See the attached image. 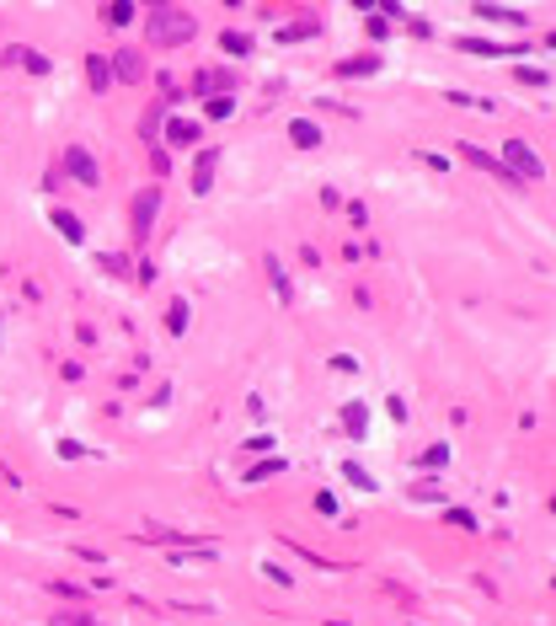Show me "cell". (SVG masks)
Masks as SVG:
<instances>
[{"mask_svg":"<svg viewBox=\"0 0 556 626\" xmlns=\"http://www.w3.org/2000/svg\"><path fill=\"white\" fill-rule=\"evenodd\" d=\"M80 455H86L80 439H59V461H80Z\"/></svg>","mask_w":556,"mask_h":626,"instance_id":"cell-32","label":"cell"},{"mask_svg":"<svg viewBox=\"0 0 556 626\" xmlns=\"http://www.w3.org/2000/svg\"><path fill=\"white\" fill-rule=\"evenodd\" d=\"M102 268H107V273H118V279H129V273H134V268H129V257H118V252H107V257H102Z\"/></svg>","mask_w":556,"mask_h":626,"instance_id":"cell-28","label":"cell"},{"mask_svg":"<svg viewBox=\"0 0 556 626\" xmlns=\"http://www.w3.org/2000/svg\"><path fill=\"white\" fill-rule=\"evenodd\" d=\"M343 482H348V488H359V493H375V488H380V482H375L364 466H353V461H343Z\"/></svg>","mask_w":556,"mask_h":626,"instance_id":"cell-20","label":"cell"},{"mask_svg":"<svg viewBox=\"0 0 556 626\" xmlns=\"http://www.w3.org/2000/svg\"><path fill=\"white\" fill-rule=\"evenodd\" d=\"M203 113H209V118H230V113H236V96H209Z\"/></svg>","mask_w":556,"mask_h":626,"instance_id":"cell-26","label":"cell"},{"mask_svg":"<svg viewBox=\"0 0 556 626\" xmlns=\"http://www.w3.org/2000/svg\"><path fill=\"white\" fill-rule=\"evenodd\" d=\"M48 595H59V600H86V589H80V584H64V579H54Z\"/></svg>","mask_w":556,"mask_h":626,"instance_id":"cell-27","label":"cell"},{"mask_svg":"<svg viewBox=\"0 0 556 626\" xmlns=\"http://www.w3.org/2000/svg\"><path fill=\"white\" fill-rule=\"evenodd\" d=\"M316 32H321V21H289V27H278V43H305Z\"/></svg>","mask_w":556,"mask_h":626,"instance_id":"cell-18","label":"cell"},{"mask_svg":"<svg viewBox=\"0 0 556 626\" xmlns=\"http://www.w3.org/2000/svg\"><path fill=\"white\" fill-rule=\"evenodd\" d=\"M289 139H295L300 150H321V139H327V134H321L311 118H295V123H289Z\"/></svg>","mask_w":556,"mask_h":626,"instance_id":"cell-13","label":"cell"},{"mask_svg":"<svg viewBox=\"0 0 556 626\" xmlns=\"http://www.w3.org/2000/svg\"><path fill=\"white\" fill-rule=\"evenodd\" d=\"M220 48H225V54H236V59H246V54H252L257 43H252L246 32H220Z\"/></svg>","mask_w":556,"mask_h":626,"instance_id":"cell-21","label":"cell"},{"mask_svg":"<svg viewBox=\"0 0 556 626\" xmlns=\"http://www.w3.org/2000/svg\"><path fill=\"white\" fill-rule=\"evenodd\" d=\"M150 166H155V177H166V171H171V155L155 145V150H150Z\"/></svg>","mask_w":556,"mask_h":626,"instance_id":"cell-33","label":"cell"},{"mask_svg":"<svg viewBox=\"0 0 556 626\" xmlns=\"http://www.w3.org/2000/svg\"><path fill=\"white\" fill-rule=\"evenodd\" d=\"M0 64H21L27 75H48V70H54V59L37 54V48H27V43H11V48L0 54Z\"/></svg>","mask_w":556,"mask_h":626,"instance_id":"cell-6","label":"cell"},{"mask_svg":"<svg viewBox=\"0 0 556 626\" xmlns=\"http://www.w3.org/2000/svg\"><path fill=\"white\" fill-rule=\"evenodd\" d=\"M418 461H423V472H439V466H450V445H434V450H423Z\"/></svg>","mask_w":556,"mask_h":626,"instance_id":"cell-24","label":"cell"},{"mask_svg":"<svg viewBox=\"0 0 556 626\" xmlns=\"http://www.w3.org/2000/svg\"><path fill=\"white\" fill-rule=\"evenodd\" d=\"M107 70H112V80H123V86H139V80L150 75V64H145L139 48H112V54H107Z\"/></svg>","mask_w":556,"mask_h":626,"instance_id":"cell-5","label":"cell"},{"mask_svg":"<svg viewBox=\"0 0 556 626\" xmlns=\"http://www.w3.org/2000/svg\"><path fill=\"white\" fill-rule=\"evenodd\" d=\"M262 273H268V284H273V300H278V305H295V284H289V268H284V263H278L273 252L262 257Z\"/></svg>","mask_w":556,"mask_h":626,"instance_id":"cell-7","label":"cell"},{"mask_svg":"<svg viewBox=\"0 0 556 626\" xmlns=\"http://www.w3.org/2000/svg\"><path fill=\"white\" fill-rule=\"evenodd\" d=\"M444 520H450V525H455V530H477V520H471V514H466V509H450V514H444Z\"/></svg>","mask_w":556,"mask_h":626,"instance_id":"cell-34","label":"cell"},{"mask_svg":"<svg viewBox=\"0 0 556 626\" xmlns=\"http://www.w3.org/2000/svg\"><path fill=\"white\" fill-rule=\"evenodd\" d=\"M316 514H327V520H332V514H337V498H332V493H316Z\"/></svg>","mask_w":556,"mask_h":626,"instance_id":"cell-36","label":"cell"},{"mask_svg":"<svg viewBox=\"0 0 556 626\" xmlns=\"http://www.w3.org/2000/svg\"><path fill=\"white\" fill-rule=\"evenodd\" d=\"M519 80H525V86H546V70H535V64H525V70H519Z\"/></svg>","mask_w":556,"mask_h":626,"instance_id":"cell-35","label":"cell"},{"mask_svg":"<svg viewBox=\"0 0 556 626\" xmlns=\"http://www.w3.org/2000/svg\"><path fill=\"white\" fill-rule=\"evenodd\" d=\"M214 171H220V150L209 145V150H198V161H193V193H209V188H214Z\"/></svg>","mask_w":556,"mask_h":626,"instance_id":"cell-8","label":"cell"},{"mask_svg":"<svg viewBox=\"0 0 556 626\" xmlns=\"http://www.w3.org/2000/svg\"><path fill=\"white\" fill-rule=\"evenodd\" d=\"M75 557H80V563H91V568H102V563H107V557H102L96 547H75Z\"/></svg>","mask_w":556,"mask_h":626,"instance_id":"cell-37","label":"cell"},{"mask_svg":"<svg viewBox=\"0 0 556 626\" xmlns=\"http://www.w3.org/2000/svg\"><path fill=\"white\" fill-rule=\"evenodd\" d=\"M278 472H284V461H278V455H268L262 466H252V472H246V482H268V477H278Z\"/></svg>","mask_w":556,"mask_h":626,"instance_id":"cell-25","label":"cell"},{"mask_svg":"<svg viewBox=\"0 0 556 626\" xmlns=\"http://www.w3.org/2000/svg\"><path fill=\"white\" fill-rule=\"evenodd\" d=\"M386 59L380 54H359V59H337V75H375Z\"/></svg>","mask_w":556,"mask_h":626,"instance_id":"cell-15","label":"cell"},{"mask_svg":"<svg viewBox=\"0 0 556 626\" xmlns=\"http://www.w3.org/2000/svg\"><path fill=\"white\" fill-rule=\"evenodd\" d=\"M102 21H107V27H129V21H134V0H107V5H102Z\"/></svg>","mask_w":556,"mask_h":626,"instance_id":"cell-17","label":"cell"},{"mask_svg":"<svg viewBox=\"0 0 556 626\" xmlns=\"http://www.w3.org/2000/svg\"><path fill=\"white\" fill-rule=\"evenodd\" d=\"M364 423H369V413L353 402V407H343V429H348V439H364Z\"/></svg>","mask_w":556,"mask_h":626,"instance_id":"cell-22","label":"cell"},{"mask_svg":"<svg viewBox=\"0 0 556 626\" xmlns=\"http://www.w3.org/2000/svg\"><path fill=\"white\" fill-rule=\"evenodd\" d=\"M48 220H54V230H59L70 246H80V241H86V225H80V214H70V209H54Z\"/></svg>","mask_w":556,"mask_h":626,"instance_id":"cell-11","label":"cell"},{"mask_svg":"<svg viewBox=\"0 0 556 626\" xmlns=\"http://www.w3.org/2000/svg\"><path fill=\"white\" fill-rule=\"evenodd\" d=\"M391 32V16L386 11H369V38H386Z\"/></svg>","mask_w":556,"mask_h":626,"instance_id":"cell-30","label":"cell"},{"mask_svg":"<svg viewBox=\"0 0 556 626\" xmlns=\"http://www.w3.org/2000/svg\"><path fill=\"white\" fill-rule=\"evenodd\" d=\"M514 182H541L546 177V166H541V155L525 145V139H503V161H498Z\"/></svg>","mask_w":556,"mask_h":626,"instance_id":"cell-2","label":"cell"},{"mask_svg":"<svg viewBox=\"0 0 556 626\" xmlns=\"http://www.w3.org/2000/svg\"><path fill=\"white\" fill-rule=\"evenodd\" d=\"M161 139H166V145H177V150H187V145H193V139H198V123H187V118H171V123H166V134H161Z\"/></svg>","mask_w":556,"mask_h":626,"instance_id":"cell-14","label":"cell"},{"mask_svg":"<svg viewBox=\"0 0 556 626\" xmlns=\"http://www.w3.org/2000/svg\"><path fill=\"white\" fill-rule=\"evenodd\" d=\"M145 38H150L155 48H182V43H193V38H198V16H193L187 5L161 0V5H150V11H145Z\"/></svg>","mask_w":556,"mask_h":626,"instance_id":"cell-1","label":"cell"},{"mask_svg":"<svg viewBox=\"0 0 556 626\" xmlns=\"http://www.w3.org/2000/svg\"><path fill=\"white\" fill-rule=\"evenodd\" d=\"M155 214H161V188L150 182V188H139V193H134V204H129V230H134V241H139V246L150 241Z\"/></svg>","mask_w":556,"mask_h":626,"instance_id":"cell-3","label":"cell"},{"mask_svg":"<svg viewBox=\"0 0 556 626\" xmlns=\"http://www.w3.org/2000/svg\"><path fill=\"white\" fill-rule=\"evenodd\" d=\"M461 48H466V54H482V59H493V54H509V48H498V43H471V38H466Z\"/></svg>","mask_w":556,"mask_h":626,"instance_id":"cell-31","label":"cell"},{"mask_svg":"<svg viewBox=\"0 0 556 626\" xmlns=\"http://www.w3.org/2000/svg\"><path fill=\"white\" fill-rule=\"evenodd\" d=\"M86 80H91V91L102 96L107 86H112V70H107V54H86Z\"/></svg>","mask_w":556,"mask_h":626,"instance_id":"cell-12","label":"cell"},{"mask_svg":"<svg viewBox=\"0 0 556 626\" xmlns=\"http://www.w3.org/2000/svg\"><path fill=\"white\" fill-rule=\"evenodd\" d=\"M477 16H482V21H509V27H519V32L530 27V16H525V11H514V5H498V0H482V5H477Z\"/></svg>","mask_w":556,"mask_h":626,"instance_id":"cell-9","label":"cell"},{"mask_svg":"<svg viewBox=\"0 0 556 626\" xmlns=\"http://www.w3.org/2000/svg\"><path fill=\"white\" fill-rule=\"evenodd\" d=\"M187 321H193V305H187V300H171V305H166V332H171V338H182V332H187Z\"/></svg>","mask_w":556,"mask_h":626,"instance_id":"cell-16","label":"cell"},{"mask_svg":"<svg viewBox=\"0 0 556 626\" xmlns=\"http://www.w3.org/2000/svg\"><path fill=\"white\" fill-rule=\"evenodd\" d=\"M461 155H466V161H471V166H482V171H493V177H498V182H509V188H519V182H514V177H509V171H503V166H498V155H487V150H477V145H471V139H461Z\"/></svg>","mask_w":556,"mask_h":626,"instance_id":"cell-10","label":"cell"},{"mask_svg":"<svg viewBox=\"0 0 556 626\" xmlns=\"http://www.w3.org/2000/svg\"><path fill=\"white\" fill-rule=\"evenodd\" d=\"M161 123H166V102H155V107L145 113V123H139V134H145L150 145H161Z\"/></svg>","mask_w":556,"mask_h":626,"instance_id":"cell-19","label":"cell"},{"mask_svg":"<svg viewBox=\"0 0 556 626\" xmlns=\"http://www.w3.org/2000/svg\"><path fill=\"white\" fill-rule=\"evenodd\" d=\"M59 177H70V182H80V188H96V182H102V166H96V155H91L86 145H70L64 161H59Z\"/></svg>","mask_w":556,"mask_h":626,"instance_id":"cell-4","label":"cell"},{"mask_svg":"<svg viewBox=\"0 0 556 626\" xmlns=\"http://www.w3.org/2000/svg\"><path fill=\"white\" fill-rule=\"evenodd\" d=\"M262 573H268L278 589H289V584H295V573H289V568H278V563H262Z\"/></svg>","mask_w":556,"mask_h":626,"instance_id":"cell-29","label":"cell"},{"mask_svg":"<svg viewBox=\"0 0 556 626\" xmlns=\"http://www.w3.org/2000/svg\"><path fill=\"white\" fill-rule=\"evenodd\" d=\"M48 626H102V622H96L91 611H54V616H48Z\"/></svg>","mask_w":556,"mask_h":626,"instance_id":"cell-23","label":"cell"}]
</instances>
